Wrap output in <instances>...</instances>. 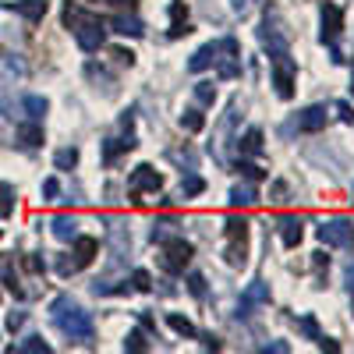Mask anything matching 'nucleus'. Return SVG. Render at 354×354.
<instances>
[{
	"mask_svg": "<svg viewBox=\"0 0 354 354\" xmlns=\"http://www.w3.org/2000/svg\"><path fill=\"white\" fill-rule=\"evenodd\" d=\"M50 312H53V319H57V326H61L64 337H71V340H78V344L93 340V315H88L85 308H78L68 294H64V298H57V301L50 305Z\"/></svg>",
	"mask_w": 354,
	"mask_h": 354,
	"instance_id": "obj_1",
	"label": "nucleus"
},
{
	"mask_svg": "<svg viewBox=\"0 0 354 354\" xmlns=\"http://www.w3.org/2000/svg\"><path fill=\"white\" fill-rule=\"evenodd\" d=\"M64 25L75 32V39H78V46L82 50H100L103 46V39H106V28H103V21L96 18V15H85L78 4H68L64 8Z\"/></svg>",
	"mask_w": 354,
	"mask_h": 354,
	"instance_id": "obj_2",
	"label": "nucleus"
},
{
	"mask_svg": "<svg viewBox=\"0 0 354 354\" xmlns=\"http://www.w3.org/2000/svg\"><path fill=\"white\" fill-rule=\"evenodd\" d=\"M163 245V252H160V270L163 273H185V266L192 262V245L185 241V238H167L160 241Z\"/></svg>",
	"mask_w": 354,
	"mask_h": 354,
	"instance_id": "obj_3",
	"label": "nucleus"
},
{
	"mask_svg": "<svg viewBox=\"0 0 354 354\" xmlns=\"http://www.w3.org/2000/svg\"><path fill=\"white\" fill-rule=\"evenodd\" d=\"M319 241L326 245V248H354V223L337 216V220H326L319 230Z\"/></svg>",
	"mask_w": 354,
	"mask_h": 354,
	"instance_id": "obj_4",
	"label": "nucleus"
},
{
	"mask_svg": "<svg viewBox=\"0 0 354 354\" xmlns=\"http://www.w3.org/2000/svg\"><path fill=\"white\" fill-rule=\"evenodd\" d=\"M238 39H216V43H205V46H198L195 53H192V61H188V71H205V68H213V64H220V53L227 50V46H234Z\"/></svg>",
	"mask_w": 354,
	"mask_h": 354,
	"instance_id": "obj_5",
	"label": "nucleus"
},
{
	"mask_svg": "<svg viewBox=\"0 0 354 354\" xmlns=\"http://www.w3.org/2000/svg\"><path fill=\"white\" fill-rule=\"evenodd\" d=\"M163 188V177L149 167V163H142L131 170V181H128V192H131V202H138L142 192H160Z\"/></svg>",
	"mask_w": 354,
	"mask_h": 354,
	"instance_id": "obj_6",
	"label": "nucleus"
},
{
	"mask_svg": "<svg viewBox=\"0 0 354 354\" xmlns=\"http://www.w3.org/2000/svg\"><path fill=\"white\" fill-rule=\"evenodd\" d=\"M294 75H298L294 57H280V61H273V85H277V96L280 100H290L294 96Z\"/></svg>",
	"mask_w": 354,
	"mask_h": 354,
	"instance_id": "obj_7",
	"label": "nucleus"
},
{
	"mask_svg": "<svg viewBox=\"0 0 354 354\" xmlns=\"http://www.w3.org/2000/svg\"><path fill=\"white\" fill-rule=\"evenodd\" d=\"M266 301H270V283H266V280H252L248 290L241 294L238 315H252V308H255V305H266Z\"/></svg>",
	"mask_w": 354,
	"mask_h": 354,
	"instance_id": "obj_8",
	"label": "nucleus"
},
{
	"mask_svg": "<svg viewBox=\"0 0 354 354\" xmlns=\"http://www.w3.org/2000/svg\"><path fill=\"white\" fill-rule=\"evenodd\" d=\"M340 28H344V11L337 4H322V43H337L340 36Z\"/></svg>",
	"mask_w": 354,
	"mask_h": 354,
	"instance_id": "obj_9",
	"label": "nucleus"
},
{
	"mask_svg": "<svg viewBox=\"0 0 354 354\" xmlns=\"http://www.w3.org/2000/svg\"><path fill=\"white\" fill-rule=\"evenodd\" d=\"M259 39H262V46H266V50H270V61H280V57H290V46H287V39L277 32V28L262 25V28H259Z\"/></svg>",
	"mask_w": 354,
	"mask_h": 354,
	"instance_id": "obj_10",
	"label": "nucleus"
},
{
	"mask_svg": "<svg viewBox=\"0 0 354 354\" xmlns=\"http://www.w3.org/2000/svg\"><path fill=\"white\" fill-rule=\"evenodd\" d=\"M326 106H308V110H301V117H298V131H322L326 128Z\"/></svg>",
	"mask_w": 354,
	"mask_h": 354,
	"instance_id": "obj_11",
	"label": "nucleus"
},
{
	"mask_svg": "<svg viewBox=\"0 0 354 354\" xmlns=\"http://www.w3.org/2000/svg\"><path fill=\"white\" fill-rule=\"evenodd\" d=\"M11 11H18L21 18H28V21H39L43 15H46V0H11V4H8Z\"/></svg>",
	"mask_w": 354,
	"mask_h": 354,
	"instance_id": "obj_12",
	"label": "nucleus"
},
{
	"mask_svg": "<svg viewBox=\"0 0 354 354\" xmlns=\"http://www.w3.org/2000/svg\"><path fill=\"white\" fill-rule=\"evenodd\" d=\"M96 252H100V241H96V238H82V234L75 238V262H78V270L93 262V259H96Z\"/></svg>",
	"mask_w": 354,
	"mask_h": 354,
	"instance_id": "obj_13",
	"label": "nucleus"
},
{
	"mask_svg": "<svg viewBox=\"0 0 354 354\" xmlns=\"http://www.w3.org/2000/svg\"><path fill=\"white\" fill-rule=\"evenodd\" d=\"M110 28H113L117 36H142V32H145V25H142L135 15H117V18L110 21Z\"/></svg>",
	"mask_w": 354,
	"mask_h": 354,
	"instance_id": "obj_14",
	"label": "nucleus"
},
{
	"mask_svg": "<svg viewBox=\"0 0 354 354\" xmlns=\"http://www.w3.org/2000/svg\"><path fill=\"white\" fill-rule=\"evenodd\" d=\"M53 238H61V241H75L78 238V223H75V216H68V213H61V216H53Z\"/></svg>",
	"mask_w": 354,
	"mask_h": 354,
	"instance_id": "obj_15",
	"label": "nucleus"
},
{
	"mask_svg": "<svg viewBox=\"0 0 354 354\" xmlns=\"http://www.w3.org/2000/svg\"><path fill=\"white\" fill-rule=\"evenodd\" d=\"M280 227H283V230H280L283 245H287V248H298V245H301V220H298V216H283Z\"/></svg>",
	"mask_w": 354,
	"mask_h": 354,
	"instance_id": "obj_16",
	"label": "nucleus"
},
{
	"mask_svg": "<svg viewBox=\"0 0 354 354\" xmlns=\"http://www.w3.org/2000/svg\"><path fill=\"white\" fill-rule=\"evenodd\" d=\"M128 149H135V138L128 135V138H106V145H103V160L106 163H113L121 153H128Z\"/></svg>",
	"mask_w": 354,
	"mask_h": 354,
	"instance_id": "obj_17",
	"label": "nucleus"
},
{
	"mask_svg": "<svg viewBox=\"0 0 354 354\" xmlns=\"http://www.w3.org/2000/svg\"><path fill=\"white\" fill-rule=\"evenodd\" d=\"M241 153H245V156H262V131H259V128H248V131H245Z\"/></svg>",
	"mask_w": 354,
	"mask_h": 354,
	"instance_id": "obj_18",
	"label": "nucleus"
},
{
	"mask_svg": "<svg viewBox=\"0 0 354 354\" xmlns=\"http://www.w3.org/2000/svg\"><path fill=\"white\" fill-rule=\"evenodd\" d=\"M255 202H259V192L252 185H238L230 192V205H238V209H241V205H255Z\"/></svg>",
	"mask_w": 354,
	"mask_h": 354,
	"instance_id": "obj_19",
	"label": "nucleus"
},
{
	"mask_svg": "<svg viewBox=\"0 0 354 354\" xmlns=\"http://www.w3.org/2000/svg\"><path fill=\"white\" fill-rule=\"evenodd\" d=\"M46 110H50L46 96H25V113L32 117V121H43V117H46Z\"/></svg>",
	"mask_w": 354,
	"mask_h": 354,
	"instance_id": "obj_20",
	"label": "nucleus"
},
{
	"mask_svg": "<svg viewBox=\"0 0 354 354\" xmlns=\"http://www.w3.org/2000/svg\"><path fill=\"white\" fill-rule=\"evenodd\" d=\"M18 138L21 145H43V128L32 121V124H18Z\"/></svg>",
	"mask_w": 354,
	"mask_h": 354,
	"instance_id": "obj_21",
	"label": "nucleus"
},
{
	"mask_svg": "<svg viewBox=\"0 0 354 354\" xmlns=\"http://www.w3.org/2000/svg\"><path fill=\"white\" fill-rule=\"evenodd\" d=\"M11 213H15V188L0 181V216H11Z\"/></svg>",
	"mask_w": 354,
	"mask_h": 354,
	"instance_id": "obj_22",
	"label": "nucleus"
},
{
	"mask_svg": "<svg viewBox=\"0 0 354 354\" xmlns=\"http://www.w3.org/2000/svg\"><path fill=\"white\" fill-rule=\"evenodd\" d=\"M167 326H170L177 337H195V326H192L185 315H167Z\"/></svg>",
	"mask_w": 354,
	"mask_h": 354,
	"instance_id": "obj_23",
	"label": "nucleus"
},
{
	"mask_svg": "<svg viewBox=\"0 0 354 354\" xmlns=\"http://www.w3.org/2000/svg\"><path fill=\"white\" fill-rule=\"evenodd\" d=\"M245 259H248V255H245V238H234V241L227 245V262H230V266H245Z\"/></svg>",
	"mask_w": 354,
	"mask_h": 354,
	"instance_id": "obj_24",
	"label": "nucleus"
},
{
	"mask_svg": "<svg viewBox=\"0 0 354 354\" xmlns=\"http://www.w3.org/2000/svg\"><path fill=\"white\" fill-rule=\"evenodd\" d=\"M18 351H21V354H46L50 344H46L43 337H25V340L18 344Z\"/></svg>",
	"mask_w": 354,
	"mask_h": 354,
	"instance_id": "obj_25",
	"label": "nucleus"
},
{
	"mask_svg": "<svg viewBox=\"0 0 354 354\" xmlns=\"http://www.w3.org/2000/svg\"><path fill=\"white\" fill-rule=\"evenodd\" d=\"M202 124H205V117H202L198 110H185V113H181V128H185V131H202Z\"/></svg>",
	"mask_w": 354,
	"mask_h": 354,
	"instance_id": "obj_26",
	"label": "nucleus"
},
{
	"mask_svg": "<svg viewBox=\"0 0 354 354\" xmlns=\"http://www.w3.org/2000/svg\"><path fill=\"white\" fill-rule=\"evenodd\" d=\"M53 163H57V170H71L78 163V149H75V145H71V149H61L53 156Z\"/></svg>",
	"mask_w": 354,
	"mask_h": 354,
	"instance_id": "obj_27",
	"label": "nucleus"
},
{
	"mask_svg": "<svg viewBox=\"0 0 354 354\" xmlns=\"http://www.w3.org/2000/svg\"><path fill=\"white\" fill-rule=\"evenodd\" d=\"M195 96H198V103L209 106V103L216 100V88H213V82H198V85H195Z\"/></svg>",
	"mask_w": 354,
	"mask_h": 354,
	"instance_id": "obj_28",
	"label": "nucleus"
},
{
	"mask_svg": "<svg viewBox=\"0 0 354 354\" xmlns=\"http://www.w3.org/2000/svg\"><path fill=\"white\" fill-rule=\"evenodd\" d=\"M245 230H248V223L241 216H227V238H245Z\"/></svg>",
	"mask_w": 354,
	"mask_h": 354,
	"instance_id": "obj_29",
	"label": "nucleus"
},
{
	"mask_svg": "<svg viewBox=\"0 0 354 354\" xmlns=\"http://www.w3.org/2000/svg\"><path fill=\"white\" fill-rule=\"evenodd\" d=\"M124 351H149V344H145V337L138 330H131L128 340H124Z\"/></svg>",
	"mask_w": 354,
	"mask_h": 354,
	"instance_id": "obj_30",
	"label": "nucleus"
},
{
	"mask_svg": "<svg viewBox=\"0 0 354 354\" xmlns=\"http://www.w3.org/2000/svg\"><path fill=\"white\" fill-rule=\"evenodd\" d=\"M238 170L248 177V181H262V177H266V170H262V167H255V163H238Z\"/></svg>",
	"mask_w": 354,
	"mask_h": 354,
	"instance_id": "obj_31",
	"label": "nucleus"
},
{
	"mask_svg": "<svg viewBox=\"0 0 354 354\" xmlns=\"http://www.w3.org/2000/svg\"><path fill=\"white\" fill-rule=\"evenodd\" d=\"M205 185H202V177H188V181L181 185V195H198Z\"/></svg>",
	"mask_w": 354,
	"mask_h": 354,
	"instance_id": "obj_32",
	"label": "nucleus"
},
{
	"mask_svg": "<svg viewBox=\"0 0 354 354\" xmlns=\"http://www.w3.org/2000/svg\"><path fill=\"white\" fill-rule=\"evenodd\" d=\"M188 290L195 294V298H202V294H205V280H202L198 273H192V277H188Z\"/></svg>",
	"mask_w": 354,
	"mask_h": 354,
	"instance_id": "obj_33",
	"label": "nucleus"
},
{
	"mask_svg": "<svg viewBox=\"0 0 354 354\" xmlns=\"http://www.w3.org/2000/svg\"><path fill=\"white\" fill-rule=\"evenodd\" d=\"M43 195H46V202L61 195V185H57V177H46V181H43Z\"/></svg>",
	"mask_w": 354,
	"mask_h": 354,
	"instance_id": "obj_34",
	"label": "nucleus"
},
{
	"mask_svg": "<svg viewBox=\"0 0 354 354\" xmlns=\"http://www.w3.org/2000/svg\"><path fill=\"white\" fill-rule=\"evenodd\" d=\"M131 280H135V287H138V290H149V287H153V277L145 273V270H135V277H131Z\"/></svg>",
	"mask_w": 354,
	"mask_h": 354,
	"instance_id": "obj_35",
	"label": "nucleus"
},
{
	"mask_svg": "<svg viewBox=\"0 0 354 354\" xmlns=\"http://www.w3.org/2000/svg\"><path fill=\"white\" fill-rule=\"evenodd\" d=\"M298 326H301V330H305V333H308L312 340H319V337H322V333H319V326H315V319H312V315H305V319L298 322Z\"/></svg>",
	"mask_w": 354,
	"mask_h": 354,
	"instance_id": "obj_36",
	"label": "nucleus"
},
{
	"mask_svg": "<svg viewBox=\"0 0 354 354\" xmlns=\"http://www.w3.org/2000/svg\"><path fill=\"white\" fill-rule=\"evenodd\" d=\"M25 270H32V273H43L46 266H43V259H39V255H28V259H25Z\"/></svg>",
	"mask_w": 354,
	"mask_h": 354,
	"instance_id": "obj_37",
	"label": "nucleus"
},
{
	"mask_svg": "<svg viewBox=\"0 0 354 354\" xmlns=\"http://www.w3.org/2000/svg\"><path fill=\"white\" fill-rule=\"evenodd\" d=\"M337 113H340V121L354 124V110H351V103H337Z\"/></svg>",
	"mask_w": 354,
	"mask_h": 354,
	"instance_id": "obj_38",
	"label": "nucleus"
},
{
	"mask_svg": "<svg viewBox=\"0 0 354 354\" xmlns=\"http://www.w3.org/2000/svg\"><path fill=\"white\" fill-rule=\"evenodd\" d=\"M21 322H25V312H11L8 315V330H21Z\"/></svg>",
	"mask_w": 354,
	"mask_h": 354,
	"instance_id": "obj_39",
	"label": "nucleus"
},
{
	"mask_svg": "<svg viewBox=\"0 0 354 354\" xmlns=\"http://www.w3.org/2000/svg\"><path fill=\"white\" fill-rule=\"evenodd\" d=\"M262 351H266V354H287V344H283V340H273V344H266Z\"/></svg>",
	"mask_w": 354,
	"mask_h": 354,
	"instance_id": "obj_40",
	"label": "nucleus"
},
{
	"mask_svg": "<svg viewBox=\"0 0 354 354\" xmlns=\"http://www.w3.org/2000/svg\"><path fill=\"white\" fill-rule=\"evenodd\" d=\"M113 57H117V61H121V64H131V61H135V53H131V50H117Z\"/></svg>",
	"mask_w": 354,
	"mask_h": 354,
	"instance_id": "obj_41",
	"label": "nucleus"
},
{
	"mask_svg": "<svg viewBox=\"0 0 354 354\" xmlns=\"http://www.w3.org/2000/svg\"><path fill=\"white\" fill-rule=\"evenodd\" d=\"M347 290H354V259L347 262Z\"/></svg>",
	"mask_w": 354,
	"mask_h": 354,
	"instance_id": "obj_42",
	"label": "nucleus"
},
{
	"mask_svg": "<svg viewBox=\"0 0 354 354\" xmlns=\"http://www.w3.org/2000/svg\"><path fill=\"white\" fill-rule=\"evenodd\" d=\"M113 4H124V8H135V4H138V0H113Z\"/></svg>",
	"mask_w": 354,
	"mask_h": 354,
	"instance_id": "obj_43",
	"label": "nucleus"
},
{
	"mask_svg": "<svg viewBox=\"0 0 354 354\" xmlns=\"http://www.w3.org/2000/svg\"><path fill=\"white\" fill-rule=\"evenodd\" d=\"M351 88H354V78H351Z\"/></svg>",
	"mask_w": 354,
	"mask_h": 354,
	"instance_id": "obj_44",
	"label": "nucleus"
}]
</instances>
